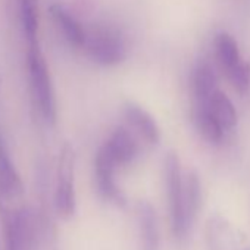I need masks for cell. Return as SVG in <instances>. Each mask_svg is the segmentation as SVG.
<instances>
[{"instance_id": "11", "label": "cell", "mask_w": 250, "mask_h": 250, "mask_svg": "<svg viewBox=\"0 0 250 250\" xmlns=\"http://www.w3.org/2000/svg\"><path fill=\"white\" fill-rule=\"evenodd\" d=\"M202 206V184L197 172L190 171L183 178V221L186 235L190 234Z\"/></svg>"}, {"instance_id": "17", "label": "cell", "mask_w": 250, "mask_h": 250, "mask_svg": "<svg viewBox=\"0 0 250 250\" xmlns=\"http://www.w3.org/2000/svg\"><path fill=\"white\" fill-rule=\"evenodd\" d=\"M215 53L216 58L222 66L224 71L231 69L232 66H235L241 58H240V50H238V44L235 42V39L228 34V33H218L215 36Z\"/></svg>"}, {"instance_id": "15", "label": "cell", "mask_w": 250, "mask_h": 250, "mask_svg": "<svg viewBox=\"0 0 250 250\" xmlns=\"http://www.w3.org/2000/svg\"><path fill=\"white\" fill-rule=\"evenodd\" d=\"M208 109L218 119L224 130H232L238 122V115L231 99L221 90H216L209 99Z\"/></svg>"}, {"instance_id": "16", "label": "cell", "mask_w": 250, "mask_h": 250, "mask_svg": "<svg viewBox=\"0 0 250 250\" xmlns=\"http://www.w3.org/2000/svg\"><path fill=\"white\" fill-rule=\"evenodd\" d=\"M194 124L199 134L210 145H218L224 139L225 130L208 107H194Z\"/></svg>"}, {"instance_id": "10", "label": "cell", "mask_w": 250, "mask_h": 250, "mask_svg": "<svg viewBox=\"0 0 250 250\" xmlns=\"http://www.w3.org/2000/svg\"><path fill=\"white\" fill-rule=\"evenodd\" d=\"M24 194L22 180L12 164L3 136L0 134V196L8 202Z\"/></svg>"}, {"instance_id": "13", "label": "cell", "mask_w": 250, "mask_h": 250, "mask_svg": "<svg viewBox=\"0 0 250 250\" xmlns=\"http://www.w3.org/2000/svg\"><path fill=\"white\" fill-rule=\"evenodd\" d=\"M191 87L194 96V107H208L209 99L218 90L215 71L208 62L200 61L194 66L191 75Z\"/></svg>"}, {"instance_id": "7", "label": "cell", "mask_w": 250, "mask_h": 250, "mask_svg": "<svg viewBox=\"0 0 250 250\" xmlns=\"http://www.w3.org/2000/svg\"><path fill=\"white\" fill-rule=\"evenodd\" d=\"M244 240V234L221 215H213L206 222L208 250H241Z\"/></svg>"}, {"instance_id": "5", "label": "cell", "mask_w": 250, "mask_h": 250, "mask_svg": "<svg viewBox=\"0 0 250 250\" xmlns=\"http://www.w3.org/2000/svg\"><path fill=\"white\" fill-rule=\"evenodd\" d=\"M164 175L172 232L177 240L183 241L187 238L183 221V174L180 159L175 152L167 153L164 162Z\"/></svg>"}, {"instance_id": "18", "label": "cell", "mask_w": 250, "mask_h": 250, "mask_svg": "<svg viewBox=\"0 0 250 250\" xmlns=\"http://www.w3.org/2000/svg\"><path fill=\"white\" fill-rule=\"evenodd\" d=\"M20 17L27 42H39V0H20Z\"/></svg>"}, {"instance_id": "8", "label": "cell", "mask_w": 250, "mask_h": 250, "mask_svg": "<svg viewBox=\"0 0 250 250\" xmlns=\"http://www.w3.org/2000/svg\"><path fill=\"white\" fill-rule=\"evenodd\" d=\"M102 146L118 168L131 165L140 153L137 137L128 127H116Z\"/></svg>"}, {"instance_id": "2", "label": "cell", "mask_w": 250, "mask_h": 250, "mask_svg": "<svg viewBox=\"0 0 250 250\" xmlns=\"http://www.w3.org/2000/svg\"><path fill=\"white\" fill-rule=\"evenodd\" d=\"M81 50L85 52L90 61L100 66H115L127 58V43L122 33L104 24H97L85 30Z\"/></svg>"}, {"instance_id": "1", "label": "cell", "mask_w": 250, "mask_h": 250, "mask_svg": "<svg viewBox=\"0 0 250 250\" xmlns=\"http://www.w3.org/2000/svg\"><path fill=\"white\" fill-rule=\"evenodd\" d=\"M28 77L34 106L47 125H55L58 119V107L55 88L46 58L40 49V43H28Z\"/></svg>"}, {"instance_id": "9", "label": "cell", "mask_w": 250, "mask_h": 250, "mask_svg": "<svg viewBox=\"0 0 250 250\" xmlns=\"http://www.w3.org/2000/svg\"><path fill=\"white\" fill-rule=\"evenodd\" d=\"M122 115L127 122V127L134 133L136 137L145 140L150 146H155L161 142L159 125L146 109L133 102H127L124 104Z\"/></svg>"}, {"instance_id": "3", "label": "cell", "mask_w": 250, "mask_h": 250, "mask_svg": "<svg viewBox=\"0 0 250 250\" xmlns=\"http://www.w3.org/2000/svg\"><path fill=\"white\" fill-rule=\"evenodd\" d=\"M0 218L5 229V250H31L34 244V216L25 209H12L0 196Z\"/></svg>"}, {"instance_id": "19", "label": "cell", "mask_w": 250, "mask_h": 250, "mask_svg": "<svg viewBox=\"0 0 250 250\" xmlns=\"http://www.w3.org/2000/svg\"><path fill=\"white\" fill-rule=\"evenodd\" d=\"M228 80L240 94L250 91V65L244 61H240L235 66L225 71Z\"/></svg>"}, {"instance_id": "21", "label": "cell", "mask_w": 250, "mask_h": 250, "mask_svg": "<svg viewBox=\"0 0 250 250\" xmlns=\"http://www.w3.org/2000/svg\"><path fill=\"white\" fill-rule=\"evenodd\" d=\"M0 85H2V80H0Z\"/></svg>"}, {"instance_id": "14", "label": "cell", "mask_w": 250, "mask_h": 250, "mask_svg": "<svg viewBox=\"0 0 250 250\" xmlns=\"http://www.w3.org/2000/svg\"><path fill=\"white\" fill-rule=\"evenodd\" d=\"M52 20L55 21L56 27L62 31L63 39L75 49H81L85 39V28L61 5H52L49 8Z\"/></svg>"}, {"instance_id": "4", "label": "cell", "mask_w": 250, "mask_h": 250, "mask_svg": "<svg viewBox=\"0 0 250 250\" xmlns=\"http://www.w3.org/2000/svg\"><path fill=\"white\" fill-rule=\"evenodd\" d=\"M75 208V152L69 143H65L59 152L58 161L55 209L61 218L69 219L74 216Z\"/></svg>"}, {"instance_id": "6", "label": "cell", "mask_w": 250, "mask_h": 250, "mask_svg": "<svg viewBox=\"0 0 250 250\" xmlns=\"http://www.w3.org/2000/svg\"><path fill=\"white\" fill-rule=\"evenodd\" d=\"M118 167L113 159L109 156L106 149L100 146L94 158V181L97 187V193L102 199L115 203L116 206H125L127 199L122 190L118 187L115 180V172Z\"/></svg>"}, {"instance_id": "12", "label": "cell", "mask_w": 250, "mask_h": 250, "mask_svg": "<svg viewBox=\"0 0 250 250\" xmlns=\"http://www.w3.org/2000/svg\"><path fill=\"white\" fill-rule=\"evenodd\" d=\"M142 250H159V227L155 208L147 200H139L136 206Z\"/></svg>"}, {"instance_id": "20", "label": "cell", "mask_w": 250, "mask_h": 250, "mask_svg": "<svg viewBox=\"0 0 250 250\" xmlns=\"http://www.w3.org/2000/svg\"><path fill=\"white\" fill-rule=\"evenodd\" d=\"M244 250H250V247H247V249H244Z\"/></svg>"}]
</instances>
